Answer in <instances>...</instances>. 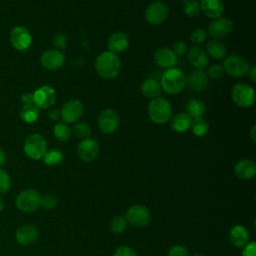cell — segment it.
<instances>
[{
    "instance_id": "obj_1",
    "label": "cell",
    "mask_w": 256,
    "mask_h": 256,
    "mask_svg": "<svg viewBox=\"0 0 256 256\" xmlns=\"http://www.w3.org/2000/svg\"><path fill=\"white\" fill-rule=\"evenodd\" d=\"M97 73L104 79L115 78L121 69V61L117 54L110 51L102 52L95 61Z\"/></svg>"
},
{
    "instance_id": "obj_2",
    "label": "cell",
    "mask_w": 256,
    "mask_h": 256,
    "mask_svg": "<svg viewBox=\"0 0 256 256\" xmlns=\"http://www.w3.org/2000/svg\"><path fill=\"white\" fill-rule=\"evenodd\" d=\"M147 113L149 119L153 123L157 125H163L167 123L172 116L171 103L162 96L154 98L148 104Z\"/></svg>"
},
{
    "instance_id": "obj_3",
    "label": "cell",
    "mask_w": 256,
    "mask_h": 256,
    "mask_svg": "<svg viewBox=\"0 0 256 256\" xmlns=\"http://www.w3.org/2000/svg\"><path fill=\"white\" fill-rule=\"evenodd\" d=\"M160 85L165 93L169 95L178 94L186 85V75L177 68L167 69L161 76Z\"/></svg>"
},
{
    "instance_id": "obj_4",
    "label": "cell",
    "mask_w": 256,
    "mask_h": 256,
    "mask_svg": "<svg viewBox=\"0 0 256 256\" xmlns=\"http://www.w3.org/2000/svg\"><path fill=\"white\" fill-rule=\"evenodd\" d=\"M41 195L35 189L22 190L15 199L16 207L24 213H30L39 208L41 205Z\"/></svg>"
},
{
    "instance_id": "obj_5",
    "label": "cell",
    "mask_w": 256,
    "mask_h": 256,
    "mask_svg": "<svg viewBox=\"0 0 256 256\" xmlns=\"http://www.w3.org/2000/svg\"><path fill=\"white\" fill-rule=\"evenodd\" d=\"M47 151V144L44 137L34 133L29 135L24 142V152L32 160H40Z\"/></svg>"
},
{
    "instance_id": "obj_6",
    "label": "cell",
    "mask_w": 256,
    "mask_h": 256,
    "mask_svg": "<svg viewBox=\"0 0 256 256\" xmlns=\"http://www.w3.org/2000/svg\"><path fill=\"white\" fill-rule=\"evenodd\" d=\"M223 69L228 75L234 78H242L247 75L250 68L249 63L240 55L231 54L223 61Z\"/></svg>"
},
{
    "instance_id": "obj_7",
    "label": "cell",
    "mask_w": 256,
    "mask_h": 256,
    "mask_svg": "<svg viewBox=\"0 0 256 256\" xmlns=\"http://www.w3.org/2000/svg\"><path fill=\"white\" fill-rule=\"evenodd\" d=\"M231 97L233 102L241 107H250L255 101L254 89L246 83H236L231 90Z\"/></svg>"
},
{
    "instance_id": "obj_8",
    "label": "cell",
    "mask_w": 256,
    "mask_h": 256,
    "mask_svg": "<svg viewBox=\"0 0 256 256\" xmlns=\"http://www.w3.org/2000/svg\"><path fill=\"white\" fill-rule=\"evenodd\" d=\"M145 19L151 25L163 23L169 14V8L164 1L156 0L151 2L145 10Z\"/></svg>"
},
{
    "instance_id": "obj_9",
    "label": "cell",
    "mask_w": 256,
    "mask_h": 256,
    "mask_svg": "<svg viewBox=\"0 0 256 256\" xmlns=\"http://www.w3.org/2000/svg\"><path fill=\"white\" fill-rule=\"evenodd\" d=\"M233 29V22L231 19L227 17H219L217 19H213L207 27V34L216 40H220L225 38L230 34Z\"/></svg>"
},
{
    "instance_id": "obj_10",
    "label": "cell",
    "mask_w": 256,
    "mask_h": 256,
    "mask_svg": "<svg viewBox=\"0 0 256 256\" xmlns=\"http://www.w3.org/2000/svg\"><path fill=\"white\" fill-rule=\"evenodd\" d=\"M97 123L101 132L104 134H111L118 129L120 125V117L115 110L107 108L101 111Z\"/></svg>"
},
{
    "instance_id": "obj_11",
    "label": "cell",
    "mask_w": 256,
    "mask_h": 256,
    "mask_svg": "<svg viewBox=\"0 0 256 256\" xmlns=\"http://www.w3.org/2000/svg\"><path fill=\"white\" fill-rule=\"evenodd\" d=\"M84 112L83 104L78 99H71L67 101L60 110V118L63 122L69 123H76L82 117Z\"/></svg>"
},
{
    "instance_id": "obj_12",
    "label": "cell",
    "mask_w": 256,
    "mask_h": 256,
    "mask_svg": "<svg viewBox=\"0 0 256 256\" xmlns=\"http://www.w3.org/2000/svg\"><path fill=\"white\" fill-rule=\"evenodd\" d=\"M33 104L38 109L50 108L56 100V93L53 87L49 85H43L37 88L33 93Z\"/></svg>"
},
{
    "instance_id": "obj_13",
    "label": "cell",
    "mask_w": 256,
    "mask_h": 256,
    "mask_svg": "<svg viewBox=\"0 0 256 256\" xmlns=\"http://www.w3.org/2000/svg\"><path fill=\"white\" fill-rule=\"evenodd\" d=\"M65 54L61 50L57 49H48L44 51L40 57V63L43 68L56 71L60 69L65 64Z\"/></svg>"
},
{
    "instance_id": "obj_14",
    "label": "cell",
    "mask_w": 256,
    "mask_h": 256,
    "mask_svg": "<svg viewBox=\"0 0 256 256\" xmlns=\"http://www.w3.org/2000/svg\"><path fill=\"white\" fill-rule=\"evenodd\" d=\"M127 223L135 227H145L150 222V213L145 206L132 205L126 211Z\"/></svg>"
},
{
    "instance_id": "obj_15",
    "label": "cell",
    "mask_w": 256,
    "mask_h": 256,
    "mask_svg": "<svg viewBox=\"0 0 256 256\" xmlns=\"http://www.w3.org/2000/svg\"><path fill=\"white\" fill-rule=\"evenodd\" d=\"M11 45L18 51H24L29 48L32 42V36L29 30L24 26L14 27L9 35Z\"/></svg>"
},
{
    "instance_id": "obj_16",
    "label": "cell",
    "mask_w": 256,
    "mask_h": 256,
    "mask_svg": "<svg viewBox=\"0 0 256 256\" xmlns=\"http://www.w3.org/2000/svg\"><path fill=\"white\" fill-rule=\"evenodd\" d=\"M99 153V143L93 138L82 139L77 145V155L84 162L93 161Z\"/></svg>"
},
{
    "instance_id": "obj_17",
    "label": "cell",
    "mask_w": 256,
    "mask_h": 256,
    "mask_svg": "<svg viewBox=\"0 0 256 256\" xmlns=\"http://www.w3.org/2000/svg\"><path fill=\"white\" fill-rule=\"evenodd\" d=\"M208 75L204 69L195 68L186 76V85L193 91H201L208 84Z\"/></svg>"
},
{
    "instance_id": "obj_18",
    "label": "cell",
    "mask_w": 256,
    "mask_h": 256,
    "mask_svg": "<svg viewBox=\"0 0 256 256\" xmlns=\"http://www.w3.org/2000/svg\"><path fill=\"white\" fill-rule=\"evenodd\" d=\"M177 56L171 49L168 48H160L154 54L155 64L165 70L174 68V66L177 64Z\"/></svg>"
},
{
    "instance_id": "obj_19",
    "label": "cell",
    "mask_w": 256,
    "mask_h": 256,
    "mask_svg": "<svg viewBox=\"0 0 256 256\" xmlns=\"http://www.w3.org/2000/svg\"><path fill=\"white\" fill-rule=\"evenodd\" d=\"M187 57L189 63L195 68L204 69L209 64V56L206 51L197 45L189 48L187 51Z\"/></svg>"
},
{
    "instance_id": "obj_20",
    "label": "cell",
    "mask_w": 256,
    "mask_h": 256,
    "mask_svg": "<svg viewBox=\"0 0 256 256\" xmlns=\"http://www.w3.org/2000/svg\"><path fill=\"white\" fill-rule=\"evenodd\" d=\"M38 237V230L33 225H23L19 227L15 233V240L22 246H28L36 241Z\"/></svg>"
},
{
    "instance_id": "obj_21",
    "label": "cell",
    "mask_w": 256,
    "mask_h": 256,
    "mask_svg": "<svg viewBox=\"0 0 256 256\" xmlns=\"http://www.w3.org/2000/svg\"><path fill=\"white\" fill-rule=\"evenodd\" d=\"M234 173L242 180H250L256 174V164L250 159H242L235 164Z\"/></svg>"
},
{
    "instance_id": "obj_22",
    "label": "cell",
    "mask_w": 256,
    "mask_h": 256,
    "mask_svg": "<svg viewBox=\"0 0 256 256\" xmlns=\"http://www.w3.org/2000/svg\"><path fill=\"white\" fill-rule=\"evenodd\" d=\"M108 51L118 54L127 49L129 46V38L124 32H115L110 35L108 39Z\"/></svg>"
},
{
    "instance_id": "obj_23",
    "label": "cell",
    "mask_w": 256,
    "mask_h": 256,
    "mask_svg": "<svg viewBox=\"0 0 256 256\" xmlns=\"http://www.w3.org/2000/svg\"><path fill=\"white\" fill-rule=\"evenodd\" d=\"M201 11L211 19H217L221 17L224 12V4L221 0H201Z\"/></svg>"
},
{
    "instance_id": "obj_24",
    "label": "cell",
    "mask_w": 256,
    "mask_h": 256,
    "mask_svg": "<svg viewBox=\"0 0 256 256\" xmlns=\"http://www.w3.org/2000/svg\"><path fill=\"white\" fill-rule=\"evenodd\" d=\"M229 240L237 248H243L249 242V233L242 225H235L229 231Z\"/></svg>"
},
{
    "instance_id": "obj_25",
    "label": "cell",
    "mask_w": 256,
    "mask_h": 256,
    "mask_svg": "<svg viewBox=\"0 0 256 256\" xmlns=\"http://www.w3.org/2000/svg\"><path fill=\"white\" fill-rule=\"evenodd\" d=\"M191 121L192 119L185 112H180L175 114L174 116H171L170 126L173 131L183 133L190 128Z\"/></svg>"
},
{
    "instance_id": "obj_26",
    "label": "cell",
    "mask_w": 256,
    "mask_h": 256,
    "mask_svg": "<svg viewBox=\"0 0 256 256\" xmlns=\"http://www.w3.org/2000/svg\"><path fill=\"white\" fill-rule=\"evenodd\" d=\"M162 88L160 82L153 78H148L144 80L141 84V93L150 99L157 98L161 95Z\"/></svg>"
},
{
    "instance_id": "obj_27",
    "label": "cell",
    "mask_w": 256,
    "mask_h": 256,
    "mask_svg": "<svg viewBox=\"0 0 256 256\" xmlns=\"http://www.w3.org/2000/svg\"><path fill=\"white\" fill-rule=\"evenodd\" d=\"M205 51L208 56L216 60H221L226 55L225 45L220 40H216V39H212L206 44Z\"/></svg>"
},
{
    "instance_id": "obj_28",
    "label": "cell",
    "mask_w": 256,
    "mask_h": 256,
    "mask_svg": "<svg viewBox=\"0 0 256 256\" xmlns=\"http://www.w3.org/2000/svg\"><path fill=\"white\" fill-rule=\"evenodd\" d=\"M205 108L206 107H205V104L203 101L196 99V98H192L186 104V112L185 113L191 119L200 118L204 114Z\"/></svg>"
},
{
    "instance_id": "obj_29",
    "label": "cell",
    "mask_w": 256,
    "mask_h": 256,
    "mask_svg": "<svg viewBox=\"0 0 256 256\" xmlns=\"http://www.w3.org/2000/svg\"><path fill=\"white\" fill-rule=\"evenodd\" d=\"M20 119L25 123H33L39 117V109L34 104L24 105L19 113Z\"/></svg>"
},
{
    "instance_id": "obj_30",
    "label": "cell",
    "mask_w": 256,
    "mask_h": 256,
    "mask_svg": "<svg viewBox=\"0 0 256 256\" xmlns=\"http://www.w3.org/2000/svg\"><path fill=\"white\" fill-rule=\"evenodd\" d=\"M53 134L55 138L60 142H66L72 136V130L70 126L65 122H58L53 128Z\"/></svg>"
},
{
    "instance_id": "obj_31",
    "label": "cell",
    "mask_w": 256,
    "mask_h": 256,
    "mask_svg": "<svg viewBox=\"0 0 256 256\" xmlns=\"http://www.w3.org/2000/svg\"><path fill=\"white\" fill-rule=\"evenodd\" d=\"M63 157H64V155L61 150L52 148L45 152V154L43 156V161L48 166H55L62 162Z\"/></svg>"
},
{
    "instance_id": "obj_32",
    "label": "cell",
    "mask_w": 256,
    "mask_h": 256,
    "mask_svg": "<svg viewBox=\"0 0 256 256\" xmlns=\"http://www.w3.org/2000/svg\"><path fill=\"white\" fill-rule=\"evenodd\" d=\"M190 128L193 132L194 135L198 136V137H203L205 136L208 131H209V124L208 122L200 117V118H195L191 121V125H190Z\"/></svg>"
},
{
    "instance_id": "obj_33",
    "label": "cell",
    "mask_w": 256,
    "mask_h": 256,
    "mask_svg": "<svg viewBox=\"0 0 256 256\" xmlns=\"http://www.w3.org/2000/svg\"><path fill=\"white\" fill-rule=\"evenodd\" d=\"M71 130L72 133L79 139L89 138V136L91 135L90 126L85 122H76Z\"/></svg>"
},
{
    "instance_id": "obj_34",
    "label": "cell",
    "mask_w": 256,
    "mask_h": 256,
    "mask_svg": "<svg viewBox=\"0 0 256 256\" xmlns=\"http://www.w3.org/2000/svg\"><path fill=\"white\" fill-rule=\"evenodd\" d=\"M127 227V220L123 215H116L110 222V229L115 234H121Z\"/></svg>"
},
{
    "instance_id": "obj_35",
    "label": "cell",
    "mask_w": 256,
    "mask_h": 256,
    "mask_svg": "<svg viewBox=\"0 0 256 256\" xmlns=\"http://www.w3.org/2000/svg\"><path fill=\"white\" fill-rule=\"evenodd\" d=\"M184 13L189 17H195L201 12L200 8V2L197 0H189L185 2L183 6Z\"/></svg>"
},
{
    "instance_id": "obj_36",
    "label": "cell",
    "mask_w": 256,
    "mask_h": 256,
    "mask_svg": "<svg viewBox=\"0 0 256 256\" xmlns=\"http://www.w3.org/2000/svg\"><path fill=\"white\" fill-rule=\"evenodd\" d=\"M207 38V32L204 28H196L194 29L190 34V41L193 44H196L197 46L199 44H202Z\"/></svg>"
},
{
    "instance_id": "obj_37",
    "label": "cell",
    "mask_w": 256,
    "mask_h": 256,
    "mask_svg": "<svg viewBox=\"0 0 256 256\" xmlns=\"http://www.w3.org/2000/svg\"><path fill=\"white\" fill-rule=\"evenodd\" d=\"M11 188V178L9 174L0 168V194L6 193Z\"/></svg>"
},
{
    "instance_id": "obj_38",
    "label": "cell",
    "mask_w": 256,
    "mask_h": 256,
    "mask_svg": "<svg viewBox=\"0 0 256 256\" xmlns=\"http://www.w3.org/2000/svg\"><path fill=\"white\" fill-rule=\"evenodd\" d=\"M52 44L54 46V49L62 51L63 49H65L67 47L68 40L64 34L56 33L52 37Z\"/></svg>"
},
{
    "instance_id": "obj_39",
    "label": "cell",
    "mask_w": 256,
    "mask_h": 256,
    "mask_svg": "<svg viewBox=\"0 0 256 256\" xmlns=\"http://www.w3.org/2000/svg\"><path fill=\"white\" fill-rule=\"evenodd\" d=\"M207 75L209 78L214 79V80H218V79L222 78V76L224 75L223 66L220 64H213L212 66H210L208 68Z\"/></svg>"
},
{
    "instance_id": "obj_40",
    "label": "cell",
    "mask_w": 256,
    "mask_h": 256,
    "mask_svg": "<svg viewBox=\"0 0 256 256\" xmlns=\"http://www.w3.org/2000/svg\"><path fill=\"white\" fill-rule=\"evenodd\" d=\"M56 205H57V199L53 195L47 194V195H44L43 197H41V205L40 206H42L43 208L50 210V209L55 208Z\"/></svg>"
},
{
    "instance_id": "obj_41",
    "label": "cell",
    "mask_w": 256,
    "mask_h": 256,
    "mask_svg": "<svg viewBox=\"0 0 256 256\" xmlns=\"http://www.w3.org/2000/svg\"><path fill=\"white\" fill-rule=\"evenodd\" d=\"M172 51L176 56H182L187 52V44L185 41L178 40L173 43Z\"/></svg>"
},
{
    "instance_id": "obj_42",
    "label": "cell",
    "mask_w": 256,
    "mask_h": 256,
    "mask_svg": "<svg viewBox=\"0 0 256 256\" xmlns=\"http://www.w3.org/2000/svg\"><path fill=\"white\" fill-rule=\"evenodd\" d=\"M168 256H189V253L184 246L175 245L169 249Z\"/></svg>"
},
{
    "instance_id": "obj_43",
    "label": "cell",
    "mask_w": 256,
    "mask_h": 256,
    "mask_svg": "<svg viewBox=\"0 0 256 256\" xmlns=\"http://www.w3.org/2000/svg\"><path fill=\"white\" fill-rule=\"evenodd\" d=\"M113 256H137L136 252L129 246H120L118 247Z\"/></svg>"
},
{
    "instance_id": "obj_44",
    "label": "cell",
    "mask_w": 256,
    "mask_h": 256,
    "mask_svg": "<svg viewBox=\"0 0 256 256\" xmlns=\"http://www.w3.org/2000/svg\"><path fill=\"white\" fill-rule=\"evenodd\" d=\"M242 256H256V243L254 241L248 242L242 248Z\"/></svg>"
},
{
    "instance_id": "obj_45",
    "label": "cell",
    "mask_w": 256,
    "mask_h": 256,
    "mask_svg": "<svg viewBox=\"0 0 256 256\" xmlns=\"http://www.w3.org/2000/svg\"><path fill=\"white\" fill-rule=\"evenodd\" d=\"M47 116L51 121H57L60 118V110L57 108H50L48 110Z\"/></svg>"
},
{
    "instance_id": "obj_46",
    "label": "cell",
    "mask_w": 256,
    "mask_h": 256,
    "mask_svg": "<svg viewBox=\"0 0 256 256\" xmlns=\"http://www.w3.org/2000/svg\"><path fill=\"white\" fill-rule=\"evenodd\" d=\"M21 101L24 105L33 104V95L31 93H25L21 96Z\"/></svg>"
},
{
    "instance_id": "obj_47",
    "label": "cell",
    "mask_w": 256,
    "mask_h": 256,
    "mask_svg": "<svg viewBox=\"0 0 256 256\" xmlns=\"http://www.w3.org/2000/svg\"><path fill=\"white\" fill-rule=\"evenodd\" d=\"M248 74V77L249 79L252 81V82H255L256 81V67L255 66H251L247 72Z\"/></svg>"
},
{
    "instance_id": "obj_48",
    "label": "cell",
    "mask_w": 256,
    "mask_h": 256,
    "mask_svg": "<svg viewBox=\"0 0 256 256\" xmlns=\"http://www.w3.org/2000/svg\"><path fill=\"white\" fill-rule=\"evenodd\" d=\"M6 159H7V157H6V153L4 152V150L0 149V168H1L2 166H4V165H5V163H6Z\"/></svg>"
},
{
    "instance_id": "obj_49",
    "label": "cell",
    "mask_w": 256,
    "mask_h": 256,
    "mask_svg": "<svg viewBox=\"0 0 256 256\" xmlns=\"http://www.w3.org/2000/svg\"><path fill=\"white\" fill-rule=\"evenodd\" d=\"M255 133H256V126L253 125L251 130H250V137H251V140L255 143L256 142V137H255Z\"/></svg>"
},
{
    "instance_id": "obj_50",
    "label": "cell",
    "mask_w": 256,
    "mask_h": 256,
    "mask_svg": "<svg viewBox=\"0 0 256 256\" xmlns=\"http://www.w3.org/2000/svg\"><path fill=\"white\" fill-rule=\"evenodd\" d=\"M3 208H4V201H3L2 197L0 196V212L3 210Z\"/></svg>"
},
{
    "instance_id": "obj_51",
    "label": "cell",
    "mask_w": 256,
    "mask_h": 256,
    "mask_svg": "<svg viewBox=\"0 0 256 256\" xmlns=\"http://www.w3.org/2000/svg\"><path fill=\"white\" fill-rule=\"evenodd\" d=\"M193 256H204V255H202V254H195V255H193Z\"/></svg>"
},
{
    "instance_id": "obj_52",
    "label": "cell",
    "mask_w": 256,
    "mask_h": 256,
    "mask_svg": "<svg viewBox=\"0 0 256 256\" xmlns=\"http://www.w3.org/2000/svg\"><path fill=\"white\" fill-rule=\"evenodd\" d=\"M181 1H183V2H187V1H189V0H181Z\"/></svg>"
},
{
    "instance_id": "obj_53",
    "label": "cell",
    "mask_w": 256,
    "mask_h": 256,
    "mask_svg": "<svg viewBox=\"0 0 256 256\" xmlns=\"http://www.w3.org/2000/svg\"><path fill=\"white\" fill-rule=\"evenodd\" d=\"M0 249H1V245H0Z\"/></svg>"
}]
</instances>
